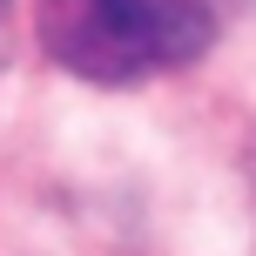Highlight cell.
Wrapping results in <instances>:
<instances>
[{"label":"cell","mask_w":256,"mask_h":256,"mask_svg":"<svg viewBox=\"0 0 256 256\" xmlns=\"http://www.w3.org/2000/svg\"><path fill=\"white\" fill-rule=\"evenodd\" d=\"M7 54H14V0H0V68H7Z\"/></svg>","instance_id":"7a4b0ae2"},{"label":"cell","mask_w":256,"mask_h":256,"mask_svg":"<svg viewBox=\"0 0 256 256\" xmlns=\"http://www.w3.org/2000/svg\"><path fill=\"white\" fill-rule=\"evenodd\" d=\"M40 48L94 88H128L155 68H182L209 48L202 0H34Z\"/></svg>","instance_id":"6da1fadb"}]
</instances>
